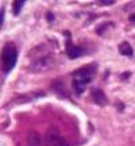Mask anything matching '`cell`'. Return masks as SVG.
<instances>
[{
    "label": "cell",
    "instance_id": "6da1fadb",
    "mask_svg": "<svg viewBox=\"0 0 135 146\" xmlns=\"http://www.w3.org/2000/svg\"><path fill=\"white\" fill-rule=\"evenodd\" d=\"M97 65L96 64H91L89 66L83 69H78L73 73V89L77 95L83 94L87 85L91 83V80L93 77V73L96 72Z\"/></svg>",
    "mask_w": 135,
    "mask_h": 146
},
{
    "label": "cell",
    "instance_id": "7a4b0ae2",
    "mask_svg": "<svg viewBox=\"0 0 135 146\" xmlns=\"http://www.w3.org/2000/svg\"><path fill=\"white\" fill-rule=\"evenodd\" d=\"M18 60V52L16 47L12 43H7L3 49V70L4 73L11 72Z\"/></svg>",
    "mask_w": 135,
    "mask_h": 146
},
{
    "label": "cell",
    "instance_id": "3957f363",
    "mask_svg": "<svg viewBox=\"0 0 135 146\" xmlns=\"http://www.w3.org/2000/svg\"><path fill=\"white\" fill-rule=\"evenodd\" d=\"M53 65H54V60H53L50 56H46V57L34 60L31 62V65H30L28 70L32 73H42V72L49 70V69H52Z\"/></svg>",
    "mask_w": 135,
    "mask_h": 146
},
{
    "label": "cell",
    "instance_id": "277c9868",
    "mask_svg": "<svg viewBox=\"0 0 135 146\" xmlns=\"http://www.w3.org/2000/svg\"><path fill=\"white\" fill-rule=\"evenodd\" d=\"M47 146H69L62 137H60V134L57 133L56 129H49L46 133V138H45Z\"/></svg>",
    "mask_w": 135,
    "mask_h": 146
},
{
    "label": "cell",
    "instance_id": "5b68a950",
    "mask_svg": "<svg viewBox=\"0 0 135 146\" xmlns=\"http://www.w3.org/2000/svg\"><path fill=\"white\" fill-rule=\"evenodd\" d=\"M91 96H92V100H93L96 104L99 106H105L108 103V99H107V96L104 94L101 89L99 88H93L92 89V92H91Z\"/></svg>",
    "mask_w": 135,
    "mask_h": 146
},
{
    "label": "cell",
    "instance_id": "8992f818",
    "mask_svg": "<svg viewBox=\"0 0 135 146\" xmlns=\"http://www.w3.org/2000/svg\"><path fill=\"white\" fill-rule=\"evenodd\" d=\"M66 53H68V57L70 58V60H74V58L81 57L84 53H85V50H84V49H81L80 46H76V45L70 43V42H68Z\"/></svg>",
    "mask_w": 135,
    "mask_h": 146
},
{
    "label": "cell",
    "instance_id": "52a82bcc",
    "mask_svg": "<svg viewBox=\"0 0 135 146\" xmlns=\"http://www.w3.org/2000/svg\"><path fill=\"white\" fill-rule=\"evenodd\" d=\"M41 96H45V92H31V94L27 95H22V96H18V99H15V103H27V102H31L34 99H38Z\"/></svg>",
    "mask_w": 135,
    "mask_h": 146
},
{
    "label": "cell",
    "instance_id": "ba28073f",
    "mask_svg": "<svg viewBox=\"0 0 135 146\" xmlns=\"http://www.w3.org/2000/svg\"><path fill=\"white\" fill-rule=\"evenodd\" d=\"M27 141H28V145L30 146H41L42 145V139L41 135L36 133V131L31 130L27 135Z\"/></svg>",
    "mask_w": 135,
    "mask_h": 146
},
{
    "label": "cell",
    "instance_id": "9c48e42d",
    "mask_svg": "<svg viewBox=\"0 0 135 146\" xmlns=\"http://www.w3.org/2000/svg\"><path fill=\"white\" fill-rule=\"evenodd\" d=\"M52 87L61 98H68V96H69V94H68V91H66V88H65V85H64L62 81H54V83L52 84Z\"/></svg>",
    "mask_w": 135,
    "mask_h": 146
},
{
    "label": "cell",
    "instance_id": "30bf717a",
    "mask_svg": "<svg viewBox=\"0 0 135 146\" xmlns=\"http://www.w3.org/2000/svg\"><path fill=\"white\" fill-rule=\"evenodd\" d=\"M119 52L122 56H126V57H132L134 56V50L128 42H122L119 45Z\"/></svg>",
    "mask_w": 135,
    "mask_h": 146
},
{
    "label": "cell",
    "instance_id": "8fae6325",
    "mask_svg": "<svg viewBox=\"0 0 135 146\" xmlns=\"http://www.w3.org/2000/svg\"><path fill=\"white\" fill-rule=\"evenodd\" d=\"M23 4H24V1H22V0H15V1H14V4H12V11H14V15H18V14L21 12Z\"/></svg>",
    "mask_w": 135,
    "mask_h": 146
},
{
    "label": "cell",
    "instance_id": "7c38bea8",
    "mask_svg": "<svg viewBox=\"0 0 135 146\" xmlns=\"http://www.w3.org/2000/svg\"><path fill=\"white\" fill-rule=\"evenodd\" d=\"M3 22H4V8H1L0 11V25H3Z\"/></svg>",
    "mask_w": 135,
    "mask_h": 146
},
{
    "label": "cell",
    "instance_id": "4fadbf2b",
    "mask_svg": "<svg viewBox=\"0 0 135 146\" xmlns=\"http://www.w3.org/2000/svg\"><path fill=\"white\" fill-rule=\"evenodd\" d=\"M101 5H108V4H114V1H100Z\"/></svg>",
    "mask_w": 135,
    "mask_h": 146
},
{
    "label": "cell",
    "instance_id": "5bb4252c",
    "mask_svg": "<svg viewBox=\"0 0 135 146\" xmlns=\"http://www.w3.org/2000/svg\"><path fill=\"white\" fill-rule=\"evenodd\" d=\"M47 19H49V21H53V19H54V16H53V14H50V12H47Z\"/></svg>",
    "mask_w": 135,
    "mask_h": 146
},
{
    "label": "cell",
    "instance_id": "9a60e30c",
    "mask_svg": "<svg viewBox=\"0 0 135 146\" xmlns=\"http://www.w3.org/2000/svg\"><path fill=\"white\" fill-rule=\"evenodd\" d=\"M130 22H135V14L130 16Z\"/></svg>",
    "mask_w": 135,
    "mask_h": 146
}]
</instances>
